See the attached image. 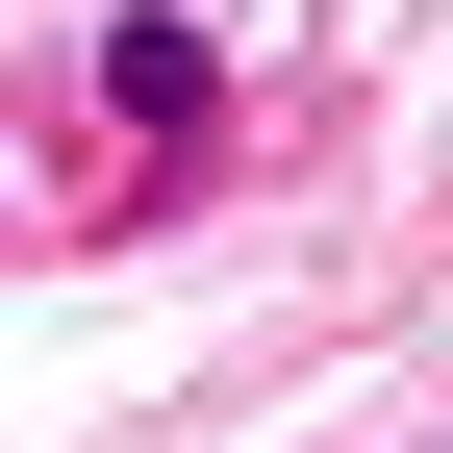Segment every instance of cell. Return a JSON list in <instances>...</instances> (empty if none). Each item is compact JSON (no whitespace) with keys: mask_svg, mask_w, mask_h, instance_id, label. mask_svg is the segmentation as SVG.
Here are the masks:
<instances>
[{"mask_svg":"<svg viewBox=\"0 0 453 453\" xmlns=\"http://www.w3.org/2000/svg\"><path fill=\"white\" fill-rule=\"evenodd\" d=\"M101 101H127V127H202V101H226V50L177 26V0H127V26H101Z\"/></svg>","mask_w":453,"mask_h":453,"instance_id":"6da1fadb","label":"cell"}]
</instances>
